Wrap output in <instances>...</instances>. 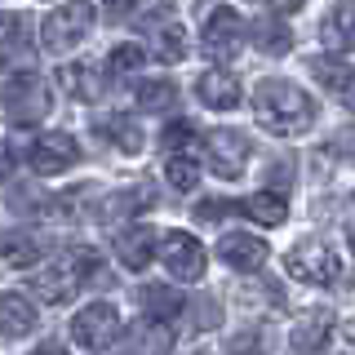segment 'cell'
<instances>
[{"label": "cell", "mask_w": 355, "mask_h": 355, "mask_svg": "<svg viewBox=\"0 0 355 355\" xmlns=\"http://www.w3.org/2000/svg\"><path fill=\"white\" fill-rule=\"evenodd\" d=\"M258 36H262V49L266 53H280L284 44H288V31H258Z\"/></svg>", "instance_id": "30"}, {"label": "cell", "mask_w": 355, "mask_h": 355, "mask_svg": "<svg viewBox=\"0 0 355 355\" xmlns=\"http://www.w3.org/2000/svg\"><path fill=\"white\" fill-rule=\"evenodd\" d=\"M329 333H333L329 311H302V315L288 324V347L293 351H324Z\"/></svg>", "instance_id": "15"}, {"label": "cell", "mask_w": 355, "mask_h": 355, "mask_svg": "<svg viewBox=\"0 0 355 355\" xmlns=\"http://www.w3.org/2000/svg\"><path fill=\"white\" fill-rule=\"evenodd\" d=\"M5 111L14 116V125H31V120L49 116V85L36 71H22L5 85Z\"/></svg>", "instance_id": "7"}, {"label": "cell", "mask_w": 355, "mask_h": 355, "mask_svg": "<svg viewBox=\"0 0 355 355\" xmlns=\"http://www.w3.org/2000/svg\"><path fill=\"white\" fill-rule=\"evenodd\" d=\"M116 258L125 271H147V262L155 258V231L151 227H129V231H120L116 236Z\"/></svg>", "instance_id": "13"}, {"label": "cell", "mask_w": 355, "mask_h": 355, "mask_svg": "<svg viewBox=\"0 0 355 355\" xmlns=\"http://www.w3.org/2000/svg\"><path fill=\"white\" fill-rule=\"evenodd\" d=\"M94 275H98V253L94 249H71L53 266H44V271L31 275V293H36L44 306H62V302H71Z\"/></svg>", "instance_id": "2"}, {"label": "cell", "mask_w": 355, "mask_h": 355, "mask_svg": "<svg viewBox=\"0 0 355 355\" xmlns=\"http://www.w3.org/2000/svg\"><path fill=\"white\" fill-rule=\"evenodd\" d=\"M120 338V315L111 302H89L85 311H76L71 320V342L80 351H103Z\"/></svg>", "instance_id": "5"}, {"label": "cell", "mask_w": 355, "mask_h": 355, "mask_svg": "<svg viewBox=\"0 0 355 355\" xmlns=\"http://www.w3.org/2000/svg\"><path fill=\"white\" fill-rule=\"evenodd\" d=\"M266 258H271L266 240L249 236V231H231V236L218 240V262H227L231 271H258Z\"/></svg>", "instance_id": "11"}, {"label": "cell", "mask_w": 355, "mask_h": 355, "mask_svg": "<svg viewBox=\"0 0 355 355\" xmlns=\"http://www.w3.org/2000/svg\"><path fill=\"white\" fill-rule=\"evenodd\" d=\"M244 218H253L258 227H280V222L288 218V200L280 191H253L249 200L240 205Z\"/></svg>", "instance_id": "20"}, {"label": "cell", "mask_w": 355, "mask_h": 355, "mask_svg": "<svg viewBox=\"0 0 355 355\" xmlns=\"http://www.w3.org/2000/svg\"><path fill=\"white\" fill-rule=\"evenodd\" d=\"M351 338H355V324H351Z\"/></svg>", "instance_id": "35"}, {"label": "cell", "mask_w": 355, "mask_h": 355, "mask_svg": "<svg viewBox=\"0 0 355 355\" xmlns=\"http://www.w3.org/2000/svg\"><path fill=\"white\" fill-rule=\"evenodd\" d=\"M155 58L160 62H182L187 58V31L178 27V22H164V27L155 31Z\"/></svg>", "instance_id": "26"}, {"label": "cell", "mask_w": 355, "mask_h": 355, "mask_svg": "<svg viewBox=\"0 0 355 355\" xmlns=\"http://www.w3.org/2000/svg\"><path fill=\"white\" fill-rule=\"evenodd\" d=\"M253 111H258V125L280 138L311 129V120H315V103L306 98V89L288 80H262L253 89Z\"/></svg>", "instance_id": "1"}, {"label": "cell", "mask_w": 355, "mask_h": 355, "mask_svg": "<svg viewBox=\"0 0 355 355\" xmlns=\"http://www.w3.org/2000/svg\"><path fill=\"white\" fill-rule=\"evenodd\" d=\"M151 191L147 187H120V191H111L103 205H98V218L107 222H129L133 214H142V209H151Z\"/></svg>", "instance_id": "16"}, {"label": "cell", "mask_w": 355, "mask_h": 355, "mask_svg": "<svg viewBox=\"0 0 355 355\" xmlns=\"http://www.w3.org/2000/svg\"><path fill=\"white\" fill-rule=\"evenodd\" d=\"M191 147H196L191 125H169L164 129V151H191Z\"/></svg>", "instance_id": "28"}, {"label": "cell", "mask_w": 355, "mask_h": 355, "mask_svg": "<svg viewBox=\"0 0 355 355\" xmlns=\"http://www.w3.org/2000/svg\"><path fill=\"white\" fill-rule=\"evenodd\" d=\"M284 271L302 284H333L342 275V258L329 249L324 240H302L297 249H288Z\"/></svg>", "instance_id": "4"}, {"label": "cell", "mask_w": 355, "mask_h": 355, "mask_svg": "<svg viewBox=\"0 0 355 355\" xmlns=\"http://www.w3.org/2000/svg\"><path fill=\"white\" fill-rule=\"evenodd\" d=\"M76 160H80V142H76L71 133H44V138H36L31 151H27V164L40 178H53V173L71 169Z\"/></svg>", "instance_id": "9"}, {"label": "cell", "mask_w": 355, "mask_h": 355, "mask_svg": "<svg viewBox=\"0 0 355 355\" xmlns=\"http://www.w3.org/2000/svg\"><path fill=\"white\" fill-rule=\"evenodd\" d=\"M36 258H40V244L27 231H14V236L0 240V262L5 266H36Z\"/></svg>", "instance_id": "24"}, {"label": "cell", "mask_w": 355, "mask_h": 355, "mask_svg": "<svg viewBox=\"0 0 355 355\" xmlns=\"http://www.w3.org/2000/svg\"><path fill=\"white\" fill-rule=\"evenodd\" d=\"M351 249H355V227H351Z\"/></svg>", "instance_id": "34"}, {"label": "cell", "mask_w": 355, "mask_h": 355, "mask_svg": "<svg viewBox=\"0 0 355 355\" xmlns=\"http://www.w3.org/2000/svg\"><path fill=\"white\" fill-rule=\"evenodd\" d=\"M240 205H227V200H209V205H200L196 209V218H227V214H236Z\"/></svg>", "instance_id": "29"}, {"label": "cell", "mask_w": 355, "mask_h": 355, "mask_svg": "<svg viewBox=\"0 0 355 355\" xmlns=\"http://www.w3.org/2000/svg\"><path fill=\"white\" fill-rule=\"evenodd\" d=\"M89 31H94V5L89 0H67L62 9H49V18L40 22V44L49 53L76 49Z\"/></svg>", "instance_id": "3"}, {"label": "cell", "mask_w": 355, "mask_h": 355, "mask_svg": "<svg viewBox=\"0 0 355 355\" xmlns=\"http://www.w3.org/2000/svg\"><path fill=\"white\" fill-rule=\"evenodd\" d=\"M5 169H9V160H5V155H0V178H5Z\"/></svg>", "instance_id": "33"}, {"label": "cell", "mask_w": 355, "mask_h": 355, "mask_svg": "<svg viewBox=\"0 0 355 355\" xmlns=\"http://www.w3.org/2000/svg\"><path fill=\"white\" fill-rule=\"evenodd\" d=\"M138 107L147 116H164V111L178 107V85L173 80H142L138 85Z\"/></svg>", "instance_id": "23"}, {"label": "cell", "mask_w": 355, "mask_h": 355, "mask_svg": "<svg viewBox=\"0 0 355 355\" xmlns=\"http://www.w3.org/2000/svg\"><path fill=\"white\" fill-rule=\"evenodd\" d=\"M36 320V302L27 293H0V338H31Z\"/></svg>", "instance_id": "12"}, {"label": "cell", "mask_w": 355, "mask_h": 355, "mask_svg": "<svg viewBox=\"0 0 355 355\" xmlns=\"http://www.w3.org/2000/svg\"><path fill=\"white\" fill-rule=\"evenodd\" d=\"M196 94H200V103L205 107H214V111H231V107H240V80L231 71H222V67H214V71H205L196 80Z\"/></svg>", "instance_id": "14"}, {"label": "cell", "mask_w": 355, "mask_h": 355, "mask_svg": "<svg viewBox=\"0 0 355 355\" xmlns=\"http://www.w3.org/2000/svg\"><path fill=\"white\" fill-rule=\"evenodd\" d=\"M138 302H142V315L147 320H164V324H169L178 311H182V293L169 288V284H147L138 293Z\"/></svg>", "instance_id": "21"}, {"label": "cell", "mask_w": 355, "mask_h": 355, "mask_svg": "<svg viewBox=\"0 0 355 355\" xmlns=\"http://www.w3.org/2000/svg\"><path fill=\"white\" fill-rule=\"evenodd\" d=\"M142 62H147V49H142V44H116L111 58H107V71L111 76H133Z\"/></svg>", "instance_id": "27"}, {"label": "cell", "mask_w": 355, "mask_h": 355, "mask_svg": "<svg viewBox=\"0 0 355 355\" xmlns=\"http://www.w3.org/2000/svg\"><path fill=\"white\" fill-rule=\"evenodd\" d=\"M58 85L71 98H80V103H98V98H103V80H98V67L94 62H67L62 71H58Z\"/></svg>", "instance_id": "18"}, {"label": "cell", "mask_w": 355, "mask_h": 355, "mask_svg": "<svg viewBox=\"0 0 355 355\" xmlns=\"http://www.w3.org/2000/svg\"><path fill=\"white\" fill-rule=\"evenodd\" d=\"M205 155L218 178H240L244 164H249V138L236 129H214L205 133Z\"/></svg>", "instance_id": "8"}, {"label": "cell", "mask_w": 355, "mask_h": 355, "mask_svg": "<svg viewBox=\"0 0 355 355\" xmlns=\"http://www.w3.org/2000/svg\"><path fill=\"white\" fill-rule=\"evenodd\" d=\"M98 133L111 142L116 151H125V155H138L142 151V129L133 125L129 116H111V120H98Z\"/></svg>", "instance_id": "22"}, {"label": "cell", "mask_w": 355, "mask_h": 355, "mask_svg": "<svg viewBox=\"0 0 355 355\" xmlns=\"http://www.w3.org/2000/svg\"><path fill=\"white\" fill-rule=\"evenodd\" d=\"M160 262H164V271L173 275V280H182V284H196L200 275H205V244H200L196 236H187V231H169V236L160 240Z\"/></svg>", "instance_id": "6"}, {"label": "cell", "mask_w": 355, "mask_h": 355, "mask_svg": "<svg viewBox=\"0 0 355 355\" xmlns=\"http://www.w3.org/2000/svg\"><path fill=\"white\" fill-rule=\"evenodd\" d=\"M311 71L320 76V85H324L333 98H342V103L355 107V71H351L347 62H338V58H315V62H311Z\"/></svg>", "instance_id": "19"}, {"label": "cell", "mask_w": 355, "mask_h": 355, "mask_svg": "<svg viewBox=\"0 0 355 355\" xmlns=\"http://www.w3.org/2000/svg\"><path fill=\"white\" fill-rule=\"evenodd\" d=\"M320 40L338 53L355 49V5H333L324 14V22H320Z\"/></svg>", "instance_id": "17"}, {"label": "cell", "mask_w": 355, "mask_h": 355, "mask_svg": "<svg viewBox=\"0 0 355 355\" xmlns=\"http://www.w3.org/2000/svg\"><path fill=\"white\" fill-rule=\"evenodd\" d=\"M297 5H302V0H271V9H275V14H293Z\"/></svg>", "instance_id": "31"}, {"label": "cell", "mask_w": 355, "mask_h": 355, "mask_svg": "<svg viewBox=\"0 0 355 355\" xmlns=\"http://www.w3.org/2000/svg\"><path fill=\"white\" fill-rule=\"evenodd\" d=\"M244 44V18L236 9L218 5L214 14L205 18V53L209 58H236Z\"/></svg>", "instance_id": "10"}, {"label": "cell", "mask_w": 355, "mask_h": 355, "mask_svg": "<svg viewBox=\"0 0 355 355\" xmlns=\"http://www.w3.org/2000/svg\"><path fill=\"white\" fill-rule=\"evenodd\" d=\"M164 178H169V187H178V191H191V187L200 182L196 151H173L169 160H164Z\"/></svg>", "instance_id": "25"}, {"label": "cell", "mask_w": 355, "mask_h": 355, "mask_svg": "<svg viewBox=\"0 0 355 355\" xmlns=\"http://www.w3.org/2000/svg\"><path fill=\"white\" fill-rule=\"evenodd\" d=\"M103 5H111V9H125V5H133V0H103Z\"/></svg>", "instance_id": "32"}]
</instances>
